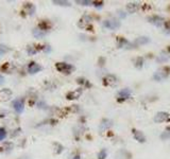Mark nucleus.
<instances>
[{
	"mask_svg": "<svg viewBox=\"0 0 170 159\" xmlns=\"http://www.w3.org/2000/svg\"><path fill=\"white\" fill-rule=\"evenodd\" d=\"M55 67L60 72H63V73H70L71 71L74 70V67L66 63H58Z\"/></svg>",
	"mask_w": 170,
	"mask_h": 159,
	"instance_id": "obj_1",
	"label": "nucleus"
},
{
	"mask_svg": "<svg viewBox=\"0 0 170 159\" xmlns=\"http://www.w3.org/2000/svg\"><path fill=\"white\" fill-rule=\"evenodd\" d=\"M103 25L109 30H115L120 27V23L117 19H107L103 23Z\"/></svg>",
	"mask_w": 170,
	"mask_h": 159,
	"instance_id": "obj_2",
	"label": "nucleus"
},
{
	"mask_svg": "<svg viewBox=\"0 0 170 159\" xmlns=\"http://www.w3.org/2000/svg\"><path fill=\"white\" fill-rule=\"evenodd\" d=\"M169 119V114L168 113H164V111H160L158 114L155 115L154 117V122L156 123H162L164 121H167Z\"/></svg>",
	"mask_w": 170,
	"mask_h": 159,
	"instance_id": "obj_3",
	"label": "nucleus"
},
{
	"mask_svg": "<svg viewBox=\"0 0 170 159\" xmlns=\"http://www.w3.org/2000/svg\"><path fill=\"white\" fill-rule=\"evenodd\" d=\"M13 107L17 111L18 114H21L23 111V108H25V103H23V100L21 99H16L15 101L13 102Z\"/></svg>",
	"mask_w": 170,
	"mask_h": 159,
	"instance_id": "obj_4",
	"label": "nucleus"
},
{
	"mask_svg": "<svg viewBox=\"0 0 170 159\" xmlns=\"http://www.w3.org/2000/svg\"><path fill=\"white\" fill-rule=\"evenodd\" d=\"M117 83H118L117 78L115 76H113V74H109V76H107L103 78V84L107 86H114Z\"/></svg>",
	"mask_w": 170,
	"mask_h": 159,
	"instance_id": "obj_5",
	"label": "nucleus"
},
{
	"mask_svg": "<svg viewBox=\"0 0 170 159\" xmlns=\"http://www.w3.org/2000/svg\"><path fill=\"white\" fill-rule=\"evenodd\" d=\"M131 94H132V91L130 90L129 88H125L122 89V90H120L118 92V101H125V100L129 99Z\"/></svg>",
	"mask_w": 170,
	"mask_h": 159,
	"instance_id": "obj_6",
	"label": "nucleus"
},
{
	"mask_svg": "<svg viewBox=\"0 0 170 159\" xmlns=\"http://www.w3.org/2000/svg\"><path fill=\"white\" fill-rule=\"evenodd\" d=\"M12 97V91L10 89H2L0 90V102H5L10 100Z\"/></svg>",
	"mask_w": 170,
	"mask_h": 159,
	"instance_id": "obj_7",
	"label": "nucleus"
},
{
	"mask_svg": "<svg viewBox=\"0 0 170 159\" xmlns=\"http://www.w3.org/2000/svg\"><path fill=\"white\" fill-rule=\"evenodd\" d=\"M168 74H169V72H168V69H161V70H158V72H155L154 74V78L156 80V81H162L163 78H166L168 76Z\"/></svg>",
	"mask_w": 170,
	"mask_h": 159,
	"instance_id": "obj_8",
	"label": "nucleus"
},
{
	"mask_svg": "<svg viewBox=\"0 0 170 159\" xmlns=\"http://www.w3.org/2000/svg\"><path fill=\"white\" fill-rule=\"evenodd\" d=\"M41 70H42V66H39L36 63H30V65H29L28 67V71L31 74L37 73L38 71H41Z\"/></svg>",
	"mask_w": 170,
	"mask_h": 159,
	"instance_id": "obj_9",
	"label": "nucleus"
},
{
	"mask_svg": "<svg viewBox=\"0 0 170 159\" xmlns=\"http://www.w3.org/2000/svg\"><path fill=\"white\" fill-rule=\"evenodd\" d=\"M149 20L151 23H153V25H158V27H161V25H164V19H163L162 17H160V16H153V17L149 18Z\"/></svg>",
	"mask_w": 170,
	"mask_h": 159,
	"instance_id": "obj_10",
	"label": "nucleus"
},
{
	"mask_svg": "<svg viewBox=\"0 0 170 159\" xmlns=\"http://www.w3.org/2000/svg\"><path fill=\"white\" fill-rule=\"evenodd\" d=\"M133 135H134V138L136 139L137 141L142 142V143H144V142L146 141V137L145 135L142 134L140 131H136V129H133Z\"/></svg>",
	"mask_w": 170,
	"mask_h": 159,
	"instance_id": "obj_11",
	"label": "nucleus"
},
{
	"mask_svg": "<svg viewBox=\"0 0 170 159\" xmlns=\"http://www.w3.org/2000/svg\"><path fill=\"white\" fill-rule=\"evenodd\" d=\"M112 125H113V122L111 121V120H109V119H104L103 121L101 122V124H100L99 129H100V131H105V129H109Z\"/></svg>",
	"mask_w": 170,
	"mask_h": 159,
	"instance_id": "obj_12",
	"label": "nucleus"
},
{
	"mask_svg": "<svg viewBox=\"0 0 170 159\" xmlns=\"http://www.w3.org/2000/svg\"><path fill=\"white\" fill-rule=\"evenodd\" d=\"M139 8V4L136 2H131L127 4V11L129 13H135Z\"/></svg>",
	"mask_w": 170,
	"mask_h": 159,
	"instance_id": "obj_13",
	"label": "nucleus"
},
{
	"mask_svg": "<svg viewBox=\"0 0 170 159\" xmlns=\"http://www.w3.org/2000/svg\"><path fill=\"white\" fill-rule=\"evenodd\" d=\"M115 159H130V154L127 151L122 150V151H119L117 153Z\"/></svg>",
	"mask_w": 170,
	"mask_h": 159,
	"instance_id": "obj_14",
	"label": "nucleus"
},
{
	"mask_svg": "<svg viewBox=\"0 0 170 159\" xmlns=\"http://www.w3.org/2000/svg\"><path fill=\"white\" fill-rule=\"evenodd\" d=\"M25 11H26V13H27V14H29V15H32V14H34V12H35V7H34L32 3H26Z\"/></svg>",
	"mask_w": 170,
	"mask_h": 159,
	"instance_id": "obj_15",
	"label": "nucleus"
},
{
	"mask_svg": "<svg viewBox=\"0 0 170 159\" xmlns=\"http://www.w3.org/2000/svg\"><path fill=\"white\" fill-rule=\"evenodd\" d=\"M80 94H81V90L72 91V92H70V94H67V99H69V100H74V99L79 98Z\"/></svg>",
	"mask_w": 170,
	"mask_h": 159,
	"instance_id": "obj_16",
	"label": "nucleus"
},
{
	"mask_svg": "<svg viewBox=\"0 0 170 159\" xmlns=\"http://www.w3.org/2000/svg\"><path fill=\"white\" fill-rule=\"evenodd\" d=\"M135 43H136L137 45H145V44L149 43V38L148 37H139V38H137Z\"/></svg>",
	"mask_w": 170,
	"mask_h": 159,
	"instance_id": "obj_17",
	"label": "nucleus"
},
{
	"mask_svg": "<svg viewBox=\"0 0 170 159\" xmlns=\"http://www.w3.org/2000/svg\"><path fill=\"white\" fill-rule=\"evenodd\" d=\"M33 34H34V36H36V37H42V36L45 35V32H44L43 30H41V29H34Z\"/></svg>",
	"mask_w": 170,
	"mask_h": 159,
	"instance_id": "obj_18",
	"label": "nucleus"
},
{
	"mask_svg": "<svg viewBox=\"0 0 170 159\" xmlns=\"http://www.w3.org/2000/svg\"><path fill=\"white\" fill-rule=\"evenodd\" d=\"M27 52H28L29 55H33V54H35L37 52V49L34 48L33 46H29L28 49H27Z\"/></svg>",
	"mask_w": 170,
	"mask_h": 159,
	"instance_id": "obj_19",
	"label": "nucleus"
},
{
	"mask_svg": "<svg viewBox=\"0 0 170 159\" xmlns=\"http://www.w3.org/2000/svg\"><path fill=\"white\" fill-rule=\"evenodd\" d=\"M107 150H101L98 154V159H105L107 158Z\"/></svg>",
	"mask_w": 170,
	"mask_h": 159,
	"instance_id": "obj_20",
	"label": "nucleus"
},
{
	"mask_svg": "<svg viewBox=\"0 0 170 159\" xmlns=\"http://www.w3.org/2000/svg\"><path fill=\"white\" fill-rule=\"evenodd\" d=\"M53 3L58 4V5H66V7H69V5H70V2H68V1H56V0H54Z\"/></svg>",
	"mask_w": 170,
	"mask_h": 159,
	"instance_id": "obj_21",
	"label": "nucleus"
},
{
	"mask_svg": "<svg viewBox=\"0 0 170 159\" xmlns=\"http://www.w3.org/2000/svg\"><path fill=\"white\" fill-rule=\"evenodd\" d=\"M7 137V131H5L4 129H0V141L3 140V139Z\"/></svg>",
	"mask_w": 170,
	"mask_h": 159,
	"instance_id": "obj_22",
	"label": "nucleus"
},
{
	"mask_svg": "<svg viewBox=\"0 0 170 159\" xmlns=\"http://www.w3.org/2000/svg\"><path fill=\"white\" fill-rule=\"evenodd\" d=\"M161 138L164 139V140H167L170 138V131H164L162 135H161Z\"/></svg>",
	"mask_w": 170,
	"mask_h": 159,
	"instance_id": "obj_23",
	"label": "nucleus"
},
{
	"mask_svg": "<svg viewBox=\"0 0 170 159\" xmlns=\"http://www.w3.org/2000/svg\"><path fill=\"white\" fill-rule=\"evenodd\" d=\"M142 63H144V61H142V57H138V58H137V60H136V67H137V68H142Z\"/></svg>",
	"mask_w": 170,
	"mask_h": 159,
	"instance_id": "obj_24",
	"label": "nucleus"
},
{
	"mask_svg": "<svg viewBox=\"0 0 170 159\" xmlns=\"http://www.w3.org/2000/svg\"><path fill=\"white\" fill-rule=\"evenodd\" d=\"M8 51V48L7 47H4V46H0V54H3L4 52H7Z\"/></svg>",
	"mask_w": 170,
	"mask_h": 159,
	"instance_id": "obj_25",
	"label": "nucleus"
},
{
	"mask_svg": "<svg viewBox=\"0 0 170 159\" xmlns=\"http://www.w3.org/2000/svg\"><path fill=\"white\" fill-rule=\"evenodd\" d=\"M77 3H80L82 5H89L91 3V1H77Z\"/></svg>",
	"mask_w": 170,
	"mask_h": 159,
	"instance_id": "obj_26",
	"label": "nucleus"
},
{
	"mask_svg": "<svg viewBox=\"0 0 170 159\" xmlns=\"http://www.w3.org/2000/svg\"><path fill=\"white\" fill-rule=\"evenodd\" d=\"M4 83V78L2 76H0V85H2Z\"/></svg>",
	"mask_w": 170,
	"mask_h": 159,
	"instance_id": "obj_27",
	"label": "nucleus"
},
{
	"mask_svg": "<svg viewBox=\"0 0 170 159\" xmlns=\"http://www.w3.org/2000/svg\"><path fill=\"white\" fill-rule=\"evenodd\" d=\"M72 159H81V158H80V156H74Z\"/></svg>",
	"mask_w": 170,
	"mask_h": 159,
	"instance_id": "obj_28",
	"label": "nucleus"
}]
</instances>
